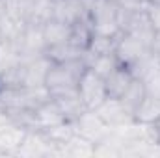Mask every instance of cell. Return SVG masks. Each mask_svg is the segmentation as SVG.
Segmentation results:
<instances>
[{
    "mask_svg": "<svg viewBox=\"0 0 160 158\" xmlns=\"http://www.w3.org/2000/svg\"><path fill=\"white\" fill-rule=\"evenodd\" d=\"M73 125H75L77 134H80L82 138H86V140H89V141H93V143L101 141V140L112 130V128L104 123V119L99 116L97 110H86L78 119L73 121Z\"/></svg>",
    "mask_w": 160,
    "mask_h": 158,
    "instance_id": "277c9868",
    "label": "cell"
},
{
    "mask_svg": "<svg viewBox=\"0 0 160 158\" xmlns=\"http://www.w3.org/2000/svg\"><path fill=\"white\" fill-rule=\"evenodd\" d=\"M99 112V116L104 119V123L110 126V128H119L123 125L134 121L132 119V114L125 108V104L121 102L119 99L116 97H108L99 108H95Z\"/></svg>",
    "mask_w": 160,
    "mask_h": 158,
    "instance_id": "5b68a950",
    "label": "cell"
},
{
    "mask_svg": "<svg viewBox=\"0 0 160 158\" xmlns=\"http://www.w3.org/2000/svg\"><path fill=\"white\" fill-rule=\"evenodd\" d=\"M41 30H43V37H45V43H47V48L69 41V34H71V26L62 22V21H56V19H50L48 22H45L41 26Z\"/></svg>",
    "mask_w": 160,
    "mask_h": 158,
    "instance_id": "ba28073f",
    "label": "cell"
},
{
    "mask_svg": "<svg viewBox=\"0 0 160 158\" xmlns=\"http://www.w3.org/2000/svg\"><path fill=\"white\" fill-rule=\"evenodd\" d=\"M149 52H151V48L145 43H142L140 39H136V37H132L125 32H121L119 37H118V43H116V52L114 54H116L119 65L130 69L142 58H145Z\"/></svg>",
    "mask_w": 160,
    "mask_h": 158,
    "instance_id": "3957f363",
    "label": "cell"
},
{
    "mask_svg": "<svg viewBox=\"0 0 160 158\" xmlns=\"http://www.w3.org/2000/svg\"><path fill=\"white\" fill-rule=\"evenodd\" d=\"M153 126H155V132H157V138H158V143H160V117L153 123Z\"/></svg>",
    "mask_w": 160,
    "mask_h": 158,
    "instance_id": "4fadbf2b",
    "label": "cell"
},
{
    "mask_svg": "<svg viewBox=\"0 0 160 158\" xmlns=\"http://www.w3.org/2000/svg\"><path fill=\"white\" fill-rule=\"evenodd\" d=\"M86 67H88L86 58L63 62V63H50L47 77H45V87L48 89L50 97L56 99V97L77 91L78 80L82 73L86 71Z\"/></svg>",
    "mask_w": 160,
    "mask_h": 158,
    "instance_id": "6da1fadb",
    "label": "cell"
},
{
    "mask_svg": "<svg viewBox=\"0 0 160 158\" xmlns=\"http://www.w3.org/2000/svg\"><path fill=\"white\" fill-rule=\"evenodd\" d=\"M110 2H114V4H121L123 0H110Z\"/></svg>",
    "mask_w": 160,
    "mask_h": 158,
    "instance_id": "5bb4252c",
    "label": "cell"
},
{
    "mask_svg": "<svg viewBox=\"0 0 160 158\" xmlns=\"http://www.w3.org/2000/svg\"><path fill=\"white\" fill-rule=\"evenodd\" d=\"M160 117V97L147 93L143 97V101L138 104V108L134 110L132 119L136 123H143V125H153Z\"/></svg>",
    "mask_w": 160,
    "mask_h": 158,
    "instance_id": "8992f818",
    "label": "cell"
},
{
    "mask_svg": "<svg viewBox=\"0 0 160 158\" xmlns=\"http://www.w3.org/2000/svg\"><path fill=\"white\" fill-rule=\"evenodd\" d=\"M147 17L155 28V32H160V4H151L147 7Z\"/></svg>",
    "mask_w": 160,
    "mask_h": 158,
    "instance_id": "30bf717a",
    "label": "cell"
},
{
    "mask_svg": "<svg viewBox=\"0 0 160 158\" xmlns=\"http://www.w3.org/2000/svg\"><path fill=\"white\" fill-rule=\"evenodd\" d=\"M77 91H78L80 99L84 101L88 110L99 108L108 99V89H106L104 78L101 75H97L95 71H91L89 67H86V71L82 73Z\"/></svg>",
    "mask_w": 160,
    "mask_h": 158,
    "instance_id": "7a4b0ae2",
    "label": "cell"
},
{
    "mask_svg": "<svg viewBox=\"0 0 160 158\" xmlns=\"http://www.w3.org/2000/svg\"><path fill=\"white\" fill-rule=\"evenodd\" d=\"M132 80H134V75L130 73V69L119 65L116 71H112V73L104 78V82H106V89H108V97L119 99L121 95L127 91V87L132 84Z\"/></svg>",
    "mask_w": 160,
    "mask_h": 158,
    "instance_id": "52a82bcc",
    "label": "cell"
},
{
    "mask_svg": "<svg viewBox=\"0 0 160 158\" xmlns=\"http://www.w3.org/2000/svg\"><path fill=\"white\" fill-rule=\"evenodd\" d=\"M151 4H160V0H151Z\"/></svg>",
    "mask_w": 160,
    "mask_h": 158,
    "instance_id": "9a60e30c",
    "label": "cell"
},
{
    "mask_svg": "<svg viewBox=\"0 0 160 158\" xmlns=\"http://www.w3.org/2000/svg\"><path fill=\"white\" fill-rule=\"evenodd\" d=\"M151 52L160 60V32H155V37H153V43H151Z\"/></svg>",
    "mask_w": 160,
    "mask_h": 158,
    "instance_id": "8fae6325",
    "label": "cell"
},
{
    "mask_svg": "<svg viewBox=\"0 0 160 158\" xmlns=\"http://www.w3.org/2000/svg\"><path fill=\"white\" fill-rule=\"evenodd\" d=\"M8 11H9V7H8V0H0V19H2Z\"/></svg>",
    "mask_w": 160,
    "mask_h": 158,
    "instance_id": "7c38bea8",
    "label": "cell"
},
{
    "mask_svg": "<svg viewBox=\"0 0 160 158\" xmlns=\"http://www.w3.org/2000/svg\"><path fill=\"white\" fill-rule=\"evenodd\" d=\"M145 95H147V89H145L143 82L138 80V78H134L132 80V84L127 87V91L119 97V101L125 104V108H127L130 114H134V110L138 108V104L143 101Z\"/></svg>",
    "mask_w": 160,
    "mask_h": 158,
    "instance_id": "9c48e42d",
    "label": "cell"
}]
</instances>
